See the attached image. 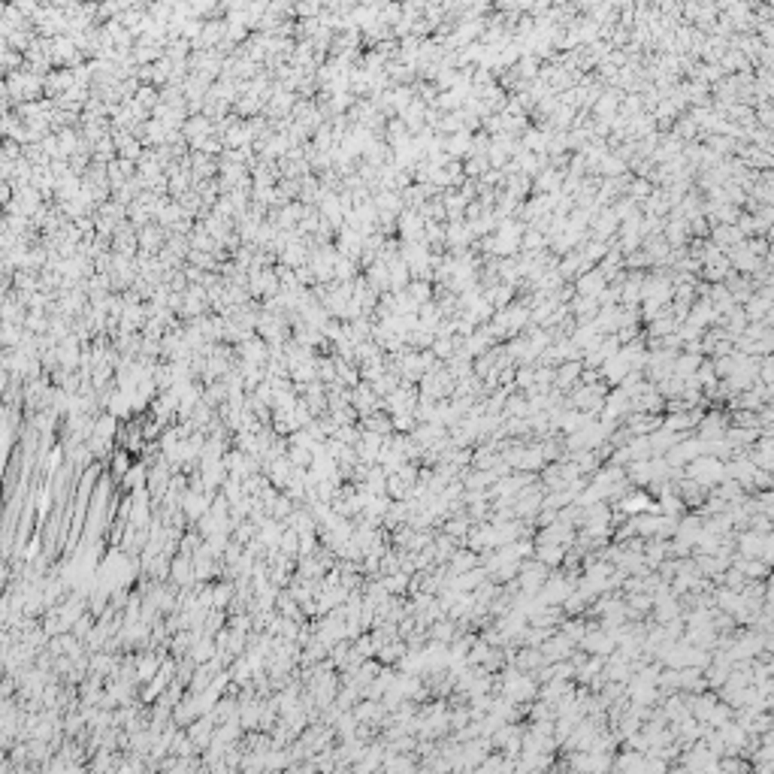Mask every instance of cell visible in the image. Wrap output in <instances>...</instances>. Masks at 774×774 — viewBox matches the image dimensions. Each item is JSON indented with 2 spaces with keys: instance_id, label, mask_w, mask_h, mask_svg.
I'll return each instance as SVG.
<instances>
[{
  "instance_id": "6da1fadb",
  "label": "cell",
  "mask_w": 774,
  "mask_h": 774,
  "mask_svg": "<svg viewBox=\"0 0 774 774\" xmlns=\"http://www.w3.org/2000/svg\"><path fill=\"white\" fill-rule=\"evenodd\" d=\"M49 321H51V318L46 315V312H28V315H24V324H22V327L28 330L31 336H46V333H49Z\"/></svg>"
},
{
  "instance_id": "7a4b0ae2",
  "label": "cell",
  "mask_w": 774,
  "mask_h": 774,
  "mask_svg": "<svg viewBox=\"0 0 774 774\" xmlns=\"http://www.w3.org/2000/svg\"><path fill=\"white\" fill-rule=\"evenodd\" d=\"M10 378H13L10 372H6V369H0V396H3V390L10 387Z\"/></svg>"
}]
</instances>
